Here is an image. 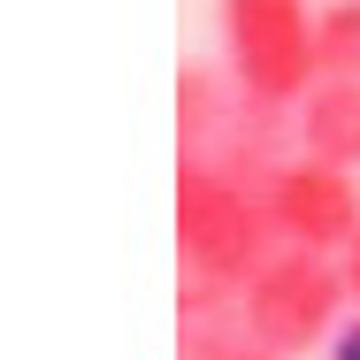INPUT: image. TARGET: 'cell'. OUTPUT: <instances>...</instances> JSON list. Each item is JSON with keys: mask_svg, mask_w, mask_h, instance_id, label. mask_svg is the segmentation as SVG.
<instances>
[{"mask_svg": "<svg viewBox=\"0 0 360 360\" xmlns=\"http://www.w3.org/2000/svg\"><path fill=\"white\" fill-rule=\"evenodd\" d=\"M269 192V215H276V238L284 245H314V253H345L360 230V184L345 161H322L299 146V161H276L261 176Z\"/></svg>", "mask_w": 360, "mask_h": 360, "instance_id": "obj_4", "label": "cell"}, {"mask_svg": "<svg viewBox=\"0 0 360 360\" xmlns=\"http://www.w3.org/2000/svg\"><path fill=\"white\" fill-rule=\"evenodd\" d=\"M299 146L360 169V77H314L299 100Z\"/></svg>", "mask_w": 360, "mask_h": 360, "instance_id": "obj_6", "label": "cell"}, {"mask_svg": "<svg viewBox=\"0 0 360 360\" xmlns=\"http://www.w3.org/2000/svg\"><path fill=\"white\" fill-rule=\"evenodd\" d=\"M353 299L345 261L330 269L314 245H276L253 276H245V330L276 353H307L338 330V307Z\"/></svg>", "mask_w": 360, "mask_h": 360, "instance_id": "obj_3", "label": "cell"}, {"mask_svg": "<svg viewBox=\"0 0 360 360\" xmlns=\"http://www.w3.org/2000/svg\"><path fill=\"white\" fill-rule=\"evenodd\" d=\"M276 245L284 238H276L261 176L230 169L215 153H184V169H176V253H184V276L245 284Z\"/></svg>", "mask_w": 360, "mask_h": 360, "instance_id": "obj_1", "label": "cell"}, {"mask_svg": "<svg viewBox=\"0 0 360 360\" xmlns=\"http://www.w3.org/2000/svg\"><path fill=\"white\" fill-rule=\"evenodd\" d=\"M314 54L322 77H360V0H330L314 15Z\"/></svg>", "mask_w": 360, "mask_h": 360, "instance_id": "obj_7", "label": "cell"}, {"mask_svg": "<svg viewBox=\"0 0 360 360\" xmlns=\"http://www.w3.org/2000/svg\"><path fill=\"white\" fill-rule=\"evenodd\" d=\"M215 360H284V353H276V345H261V338H238V345L215 353Z\"/></svg>", "mask_w": 360, "mask_h": 360, "instance_id": "obj_8", "label": "cell"}, {"mask_svg": "<svg viewBox=\"0 0 360 360\" xmlns=\"http://www.w3.org/2000/svg\"><path fill=\"white\" fill-rule=\"evenodd\" d=\"M238 338H253V330H245V284L192 276L184 299H176V345H184V360H215V353H230Z\"/></svg>", "mask_w": 360, "mask_h": 360, "instance_id": "obj_5", "label": "cell"}, {"mask_svg": "<svg viewBox=\"0 0 360 360\" xmlns=\"http://www.w3.org/2000/svg\"><path fill=\"white\" fill-rule=\"evenodd\" d=\"M222 46H230V84L253 108H299L307 84L322 77L307 0H222Z\"/></svg>", "mask_w": 360, "mask_h": 360, "instance_id": "obj_2", "label": "cell"}, {"mask_svg": "<svg viewBox=\"0 0 360 360\" xmlns=\"http://www.w3.org/2000/svg\"><path fill=\"white\" fill-rule=\"evenodd\" d=\"M330 360H360V322H345V330L330 338Z\"/></svg>", "mask_w": 360, "mask_h": 360, "instance_id": "obj_9", "label": "cell"}, {"mask_svg": "<svg viewBox=\"0 0 360 360\" xmlns=\"http://www.w3.org/2000/svg\"><path fill=\"white\" fill-rule=\"evenodd\" d=\"M345 284H353V299H360V230H353V245H345Z\"/></svg>", "mask_w": 360, "mask_h": 360, "instance_id": "obj_10", "label": "cell"}]
</instances>
